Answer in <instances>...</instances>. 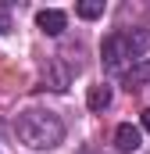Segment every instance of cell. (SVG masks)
<instances>
[{
	"instance_id": "6",
	"label": "cell",
	"mask_w": 150,
	"mask_h": 154,
	"mask_svg": "<svg viewBox=\"0 0 150 154\" xmlns=\"http://www.w3.org/2000/svg\"><path fill=\"white\" fill-rule=\"evenodd\" d=\"M150 82V57H143V61H136L129 72H125V90L132 93V90H140V86H147Z\"/></svg>"
},
{
	"instance_id": "5",
	"label": "cell",
	"mask_w": 150,
	"mask_h": 154,
	"mask_svg": "<svg viewBox=\"0 0 150 154\" xmlns=\"http://www.w3.org/2000/svg\"><path fill=\"white\" fill-rule=\"evenodd\" d=\"M68 82H72V68H68L61 57H54V61L46 65V86H50V90H68Z\"/></svg>"
},
{
	"instance_id": "8",
	"label": "cell",
	"mask_w": 150,
	"mask_h": 154,
	"mask_svg": "<svg viewBox=\"0 0 150 154\" xmlns=\"http://www.w3.org/2000/svg\"><path fill=\"white\" fill-rule=\"evenodd\" d=\"M75 14L79 18H100L104 14V0H82V4H75Z\"/></svg>"
},
{
	"instance_id": "2",
	"label": "cell",
	"mask_w": 150,
	"mask_h": 154,
	"mask_svg": "<svg viewBox=\"0 0 150 154\" xmlns=\"http://www.w3.org/2000/svg\"><path fill=\"white\" fill-rule=\"evenodd\" d=\"M100 57H104V68L107 72H122L129 61L136 65V57H132V47H129V36L125 32H111V36L100 43Z\"/></svg>"
},
{
	"instance_id": "10",
	"label": "cell",
	"mask_w": 150,
	"mask_h": 154,
	"mask_svg": "<svg viewBox=\"0 0 150 154\" xmlns=\"http://www.w3.org/2000/svg\"><path fill=\"white\" fill-rule=\"evenodd\" d=\"M143 129H147V133H150V108H147V111H143Z\"/></svg>"
},
{
	"instance_id": "9",
	"label": "cell",
	"mask_w": 150,
	"mask_h": 154,
	"mask_svg": "<svg viewBox=\"0 0 150 154\" xmlns=\"http://www.w3.org/2000/svg\"><path fill=\"white\" fill-rule=\"evenodd\" d=\"M7 29H11V18H7V14H4V11H0V36H4V32H7Z\"/></svg>"
},
{
	"instance_id": "4",
	"label": "cell",
	"mask_w": 150,
	"mask_h": 154,
	"mask_svg": "<svg viewBox=\"0 0 150 154\" xmlns=\"http://www.w3.org/2000/svg\"><path fill=\"white\" fill-rule=\"evenodd\" d=\"M140 143H143V136H140V129H136L132 122H122V125L114 129V147L122 154H132Z\"/></svg>"
},
{
	"instance_id": "1",
	"label": "cell",
	"mask_w": 150,
	"mask_h": 154,
	"mask_svg": "<svg viewBox=\"0 0 150 154\" xmlns=\"http://www.w3.org/2000/svg\"><path fill=\"white\" fill-rule=\"evenodd\" d=\"M18 140L36 147V151H50L64 140V122L54 111H39V108L22 111L18 115Z\"/></svg>"
},
{
	"instance_id": "11",
	"label": "cell",
	"mask_w": 150,
	"mask_h": 154,
	"mask_svg": "<svg viewBox=\"0 0 150 154\" xmlns=\"http://www.w3.org/2000/svg\"><path fill=\"white\" fill-rule=\"evenodd\" d=\"M79 154H93V147H82V151H79Z\"/></svg>"
},
{
	"instance_id": "7",
	"label": "cell",
	"mask_w": 150,
	"mask_h": 154,
	"mask_svg": "<svg viewBox=\"0 0 150 154\" xmlns=\"http://www.w3.org/2000/svg\"><path fill=\"white\" fill-rule=\"evenodd\" d=\"M86 104H89V111H107L111 108V86H89V97H86Z\"/></svg>"
},
{
	"instance_id": "3",
	"label": "cell",
	"mask_w": 150,
	"mask_h": 154,
	"mask_svg": "<svg viewBox=\"0 0 150 154\" xmlns=\"http://www.w3.org/2000/svg\"><path fill=\"white\" fill-rule=\"evenodd\" d=\"M36 25L46 32V36H61L64 25H68V18H64V11H57V7H46V11L36 14Z\"/></svg>"
}]
</instances>
